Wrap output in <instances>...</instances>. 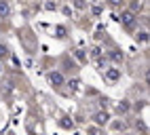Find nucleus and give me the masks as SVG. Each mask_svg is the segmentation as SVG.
Listing matches in <instances>:
<instances>
[{
  "mask_svg": "<svg viewBox=\"0 0 150 135\" xmlns=\"http://www.w3.org/2000/svg\"><path fill=\"white\" fill-rule=\"evenodd\" d=\"M125 23L131 25V23H133V17H131V15H125Z\"/></svg>",
  "mask_w": 150,
  "mask_h": 135,
  "instance_id": "obj_1",
  "label": "nucleus"
},
{
  "mask_svg": "<svg viewBox=\"0 0 150 135\" xmlns=\"http://www.w3.org/2000/svg\"><path fill=\"white\" fill-rule=\"evenodd\" d=\"M0 13H4V15L8 13V6H6V4H2V2H0Z\"/></svg>",
  "mask_w": 150,
  "mask_h": 135,
  "instance_id": "obj_2",
  "label": "nucleus"
},
{
  "mask_svg": "<svg viewBox=\"0 0 150 135\" xmlns=\"http://www.w3.org/2000/svg\"><path fill=\"white\" fill-rule=\"evenodd\" d=\"M51 78H53V82H62V76H59V74H53Z\"/></svg>",
  "mask_w": 150,
  "mask_h": 135,
  "instance_id": "obj_3",
  "label": "nucleus"
}]
</instances>
